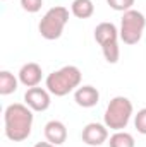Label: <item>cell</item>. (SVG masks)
<instances>
[{"label": "cell", "instance_id": "obj_1", "mask_svg": "<svg viewBox=\"0 0 146 147\" xmlns=\"http://www.w3.org/2000/svg\"><path fill=\"white\" fill-rule=\"evenodd\" d=\"M5 135L12 142H23L31 135L33 128V110L28 105L14 103L3 111Z\"/></svg>", "mask_w": 146, "mask_h": 147}, {"label": "cell", "instance_id": "obj_2", "mask_svg": "<svg viewBox=\"0 0 146 147\" xmlns=\"http://www.w3.org/2000/svg\"><path fill=\"white\" fill-rule=\"evenodd\" d=\"M81 77L83 74L76 65H65L46 77V89L50 91V94L57 98L67 96L69 92H72L79 87Z\"/></svg>", "mask_w": 146, "mask_h": 147}, {"label": "cell", "instance_id": "obj_3", "mask_svg": "<svg viewBox=\"0 0 146 147\" xmlns=\"http://www.w3.org/2000/svg\"><path fill=\"white\" fill-rule=\"evenodd\" d=\"M132 103L131 99H127L126 96H115L108 103L105 115H103V121L110 130H124L132 116Z\"/></svg>", "mask_w": 146, "mask_h": 147}, {"label": "cell", "instance_id": "obj_4", "mask_svg": "<svg viewBox=\"0 0 146 147\" xmlns=\"http://www.w3.org/2000/svg\"><path fill=\"white\" fill-rule=\"evenodd\" d=\"M67 22H69V10L62 5H57V7H52L50 10H46V14L40 21L38 29L45 39L53 41L62 36Z\"/></svg>", "mask_w": 146, "mask_h": 147}, {"label": "cell", "instance_id": "obj_5", "mask_svg": "<svg viewBox=\"0 0 146 147\" xmlns=\"http://www.w3.org/2000/svg\"><path fill=\"white\" fill-rule=\"evenodd\" d=\"M146 28V17L143 12L139 10H127L124 12L122 19H120V31L119 36L124 41V45H138L143 38Z\"/></svg>", "mask_w": 146, "mask_h": 147}, {"label": "cell", "instance_id": "obj_6", "mask_svg": "<svg viewBox=\"0 0 146 147\" xmlns=\"http://www.w3.org/2000/svg\"><path fill=\"white\" fill-rule=\"evenodd\" d=\"M24 103L31 108L33 111H46L50 108L52 98H50V91L43 89V87H29L24 94Z\"/></svg>", "mask_w": 146, "mask_h": 147}, {"label": "cell", "instance_id": "obj_7", "mask_svg": "<svg viewBox=\"0 0 146 147\" xmlns=\"http://www.w3.org/2000/svg\"><path fill=\"white\" fill-rule=\"evenodd\" d=\"M81 139L86 146L98 147L108 140V128L107 125H102V123H88L83 128Z\"/></svg>", "mask_w": 146, "mask_h": 147}, {"label": "cell", "instance_id": "obj_8", "mask_svg": "<svg viewBox=\"0 0 146 147\" xmlns=\"http://www.w3.org/2000/svg\"><path fill=\"white\" fill-rule=\"evenodd\" d=\"M74 101L81 108H93L100 101V92L93 86H79L74 92Z\"/></svg>", "mask_w": 146, "mask_h": 147}, {"label": "cell", "instance_id": "obj_9", "mask_svg": "<svg viewBox=\"0 0 146 147\" xmlns=\"http://www.w3.org/2000/svg\"><path fill=\"white\" fill-rule=\"evenodd\" d=\"M41 77H43V70L35 62L24 63L19 70V82L26 87H36L41 82Z\"/></svg>", "mask_w": 146, "mask_h": 147}, {"label": "cell", "instance_id": "obj_10", "mask_svg": "<svg viewBox=\"0 0 146 147\" xmlns=\"http://www.w3.org/2000/svg\"><path fill=\"white\" fill-rule=\"evenodd\" d=\"M45 139L50 142V144H55V146H60L67 140V128L62 121L59 120H50L46 125H45Z\"/></svg>", "mask_w": 146, "mask_h": 147}, {"label": "cell", "instance_id": "obj_11", "mask_svg": "<svg viewBox=\"0 0 146 147\" xmlns=\"http://www.w3.org/2000/svg\"><path fill=\"white\" fill-rule=\"evenodd\" d=\"M95 39H96V43L100 46L108 43V41H117L119 39V31H117L115 24H112V22H100L95 28Z\"/></svg>", "mask_w": 146, "mask_h": 147}, {"label": "cell", "instance_id": "obj_12", "mask_svg": "<svg viewBox=\"0 0 146 147\" xmlns=\"http://www.w3.org/2000/svg\"><path fill=\"white\" fill-rule=\"evenodd\" d=\"M71 12L77 19H88L95 12V5L91 0H74L71 5Z\"/></svg>", "mask_w": 146, "mask_h": 147}, {"label": "cell", "instance_id": "obj_13", "mask_svg": "<svg viewBox=\"0 0 146 147\" xmlns=\"http://www.w3.org/2000/svg\"><path fill=\"white\" fill-rule=\"evenodd\" d=\"M16 91H17V79L14 77V74H10L9 70H2L0 72V94L9 96Z\"/></svg>", "mask_w": 146, "mask_h": 147}, {"label": "cell", "instance_id": "obj_14", "mask_svg": "<svg viewBox=\"0 0 146 147\" xmlns=\"http://www.w3.org/2000/svg\"><path fill=\"white\" fill-rule=\"evenodd\" d=\"M108 146L110 147H134L136 142H134V137H132L131 134L119 130V132H115V134L110 137Z\"/></svg>", "mask_w": 146, "mask_h": 147}, {"label": "cell", "instance_id": "obj_15", "mask_svg": "<svg viewBox=\"0 0 146 147\" xmlns=\"http://www.w3.org/2000/svg\"><path fill=\"white\" fill-rule=\"evenodd\" d=\"M102 51H103V57L108 63H117L119 62V57H120V48H119V43L117 41H108L105 45H102Z\"/></svg>", "mask_w": 146, "mask_h": 147}, {"label": "cell", "instance_id": "obj_16", "mask_svg": "<svg viewBox=\"0 0 146 147\" xmlns=\"http://www.w3.org/2000/svg\"><path fill=\"white\" fill-rule=\"evenodd\" d=\"M107 3H108L113 10H119V12H127V10H131V9H132L134 0H107Z\"/></svg>", "mask_w": 146, "mask_h": 147}, {"label": "cell", "instance_id": "obj_17", "mask_svg": "<svg viewBox=\"0 0 146 147\" xmlns=\"http://www.w3.org/2000/svg\"><path fill=\"white\" fill-rule=\"evenodd\" d=\"M134 127L139 134L146 135V108L138 111V115L134 116Z\"/></svg>", "mask_w": 146, "mask_h": 147}, {"label": "cell", "instance_id": "obj_18", "mask_svg": "<svg viewBox=\"0 0 146 147\" xmlns=\"http://www.w3.org/2000/svg\"><path fill=\"white\" fill-rule=\"evenodd\" d=\"M41 5H43V0H21V7L29 14L38 12L41 9Z\"/></svg>", "mask_w": 146, "mask_h": 147}, {"label": "cell", "instance_id": "obj_19", "mask_svg": "<svg viewBox=\"0 0 146 147\" xmlns=\"http://www.w3.org/2000/svg\"><path fill=\"white\" fill-rule=\"evenodd\" d=\"M35 147H57L55 144H50L48 140L46 142H38V144H35Z\"/></svg>", "mask_w": 146, "mask_h": 147}, {"label": "cell", "instance_id": "obj_20", "mask_svg": "<svg viewBox=\"0 0 146 147\" xmlns=\"http://www.w3.org/2000/svg\"><path fill=\"white\" fill-rule=\"evenodd\" d=\"M3 2H5V0H3Z\"/></svg>", "mask_w": 146, "mask_h": 147}]
</instances>
